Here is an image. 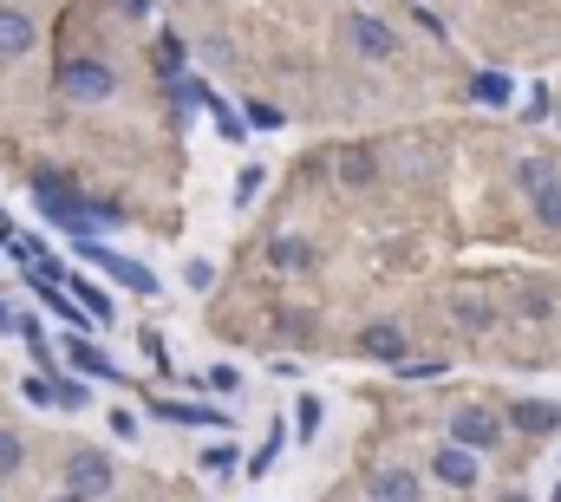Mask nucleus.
Segmentation results:
<instances>
[{
    "mask_svg": "<svg viewBox=\"0 0 561 502\" xmlns=\"http://www.w3.org/2000/svg\"><path fill=\"white\" fill-rule=\"evenodd\" d=\"M59 91H65L72 105H105V98L118 91V72L98 65V59H65V65H59Z\"/></svg>",
    "mask_w": 561,
    "mask_h": 502,
    "instance_id": "nucleus-1",
    "label": "nucleus"
},
{
    "mask_svg": "<svg viewBox=\"0 0 561 502\" xmlns=\"http://www.w3.org/2000/svg\"><path fill=\"white\" fill-rule=\"evenodd\" d=\"M78 255H85V261H98L111 281H124V287H137V294H157L150 268H137V261H124V255H111V248H98V242H78Z\"/></svg>",
    "mask_w": 561,
    "mask_h": 502,
    "instance_id": "nucleus-2",
    "label": "nucleus"
},
{
    "mask_svg": "<svg viewBox=\"0 0 561 502\" xmlns=\"http://www.w3.org/2000/svg\"><path fill=\"white\" fill-rule=\"evenodd\" d=\"M65 483H72V497H105V490H111V464H105V457H98V451H78V457H72V464H65Z\"/></svg>",
    "mask_w": 561,
    "mask_h": 502,
    "instance_id": "nucleus-3",
    "label": "nucleus"
},
{
    "mask_svg": "<svg viewBox=\"0 0 561 502\" xmlns=\"http://www.w3.org/2000/svg\"><path fill=\"white\" fill-rule=\"evenodd\" d=\"M497 438H503V425L490 412H458L451 418V444H464V451H497Z\"/></svg>",
    "mask_w": 561,
    "mask_h": 502,
    "instance_id": "nucleus-4",
    "label": "nucleus"
},
{
    "mask_svg": "<svg viewBox=\"0 0 561 502\" xmlns=\"http://www.w3.org/2000/svg\"><path fill=\"white\" fill-rule=\"evenodd\" d=\"M346 39H353L366 59H392V46H399V39H392V26H386V20H373V13H353V20H346Z\"/></svg>",
    "mask_w": 561,
    "mask_h": 502,
    "instance_id": "nucleus-5",
    "label": "nucleus"
},
{
    "mask_svg": "<svg viewBox=\"0 0 561 502\" xmlns=\"http://www.w3.org/2000/svg\"><path fill=\"white\" fill-rule=\"evenodd\" d=\"M438 483H451V490H471V483H477V451H464V444H444V451H438Z\"/></svg>",
    "mask_w": 561,
    "mask_h": 502,
    "instance_id": "nucleus-6",
    "label": "nucleus"
},
{
    "mask_svg": "<svg viewBox=\"0 0 561 502\" xmlns=\"http://www.w3.org/2000/svg\"><path fill=\"white\" fill-rule=\"evenodd\" d=\"M333 170H340V183H346V189H366V183H373V176H379V157H373V150H366V144H346V150H340V163H333Z\"/></svg>",
    "mask_w": 561,
    "mask_h": 502,
    "instance_id": "nucleus-7",
    "label": "nucleus"
},
{
    "mask_svg": "<svg viewBox=\"0 0 561 502\" xmlns=\"http://www.w3.org/2000/svg\"><path fill=\"white\" fill-rule=\"evenodd\" d=\"M359 346H366L373 359H386V366H399V359H405V333H399L392 320H373V327L359 333Z\"/></svg>",
    "mask_w": 561,
    "mask_h": 502,
    "instance_id": "nucleus-8",
    "label": "nucleus"
},
{
    "mask_svg": "<svg viewBox=\"0 0 561 502\" xmlns=\"http://www.w3.org/2000/svg\"><path fill=\"white\" fill-rule=\"evenodd\" d=\"M516 431H529V438H556L561 431V405H549V399L516 405Z\"/></svg>",
    "mask_w": 561,
    "mask_h": 502,
    "instance_id": "nucleus-9",
    "label": "nucleus"
},
{
    "mask_svg": "<svg viewBox=\"0 0 561 502\" xmlns=\"http://www.w3.org/2000/svg\"><path fill=\"white\" fill-rule=\"evenodd\" d=\"M20 52H33V20L0 7V59H20Z\"/></svg>",
    "mask_w": 561,
    "mask_h": 502,
    "instance_id": "nucleus-10",
    "label": "nucleus"
},
{
    "mask_svg": "<svg viewBox=\"0 0 561 502\" xmlns=\"http://www.w3.org/2000/svg\"><path fill=\"white\" fill-rule=\"evenodd\" d=\"M373 502H418V477H412V470H386V477H373Z\"/></svg>",
    "mask_w": 561,
    "mask_h": 502,
    "instance_id": "nucleus-11",
    "label": "nucleus"
},
{
    "mask_svg": "<svg viewBox=\"0 0 561 502\" xmlns=\"http://www.w3.org/2000/svg\"><path fill=\"white\" fill-rule=\"evenodd\" d=\"M65 359H72L85 379H118V372H111V359H105L98 346H85V340H65Z\"/></svg>",
    "mask_w": 561,
    "mask_h": 502,
    "instance_id": "nucleus-12",
    "label": "nucleus"
},
{
    "mask_svg": "<svg viewBox=\"0 0 561 502\" xmlns=\"http://www.w3.org/2000/svg\"><path fill=\"white\" fill-rule=\"evenodd\" d=\"M516 183H523L529 196H542V189H556V157H523V170H516Z\"/></svg>",
    "mask_w": 561,
    "mask_h": 502,
    "instance_id": "nucleus-13",
    "label": "nucleus"
},
{
    "mask_svg": "<svg viewBox=\"0 0 561 502\" xmlns=\"http://www.w3.org/2000/svg\"><path fill=\"white\" fill-rule=\"evenodd\" d=\"M471 98H477V105H510V72H477Z\"/></svg>",
    "mask_w": 561,
    "mask_h": 502,
    "instance_id": "nucleus-14",
    "label": "nucleus"
},
{
    "mask_svg": "<svg viewBox=\"0 0 561 502\" xmlns=\"http://www.w3.org/2000/svg\"><path fill=\"white\" fill-rule=\"evenodd\" d=\"M163 418H170V425H229V412H209V405H176V399L163 405Z\"/></svg>",
    "mask_w": 561,
    "mask_h": 502,
    "instance_id": "nucleus-15",
    "label": "nucleus"
},
{
    "mask_svg": "<svg viewBox=\"0 0 561 502\" xmlns=\"http://www.w3.org/2000/svg\"><path fill=\"white\" fill-rule=\"evenodd\" d=\"M307 261H314V248H307V242H294V235H288V242H275V268H288V274H301Z\"/></svg>",
    "mask_w": 561,
    "mask_h": 502,
    "instance_id": "nucleus-16",
    "label": "nucleus"
},
{
    "mask_svg": "<svg viewBox=\"0 0 561 502\" xmlns=\"http://www.w3.org/2000/svg\"><path fill=\"white\" fill-rule=\"evenodd\" d=\"M529 203H536V222L561 235V183H556V189H542V196H529Z\"/></svg>",
    "mask_w": 561,
    "mask_h": 502,
    "instance_id": "nucleus-17",
    "label": "nucleus"
},
{
    "mask_svg": "<svg viewBox=\"0 0 561 502\" xmlns=\"http://www.w3.org/2000/svg\"><path fill=\"white\" fill-rule=\"evenodd\" d=\"M294 412H301V418H294V431H301V438H320V418H327V405H320V399H301Z\"/></svg>",
    "mask_w": 561,
    "mask_h": 502,
    "instance_id": "nucleus-18",
    "label": "nucleus"
},
{
    "mask_svg": "<svg viewBox=\"0 0 561 502\" xmlns=\"http://www.w3.org/2000/svg\"><path fill=\"white\" fill-rule=\"evenodd\" d=\"M275 457H281V425H275V431H268V444L248 457V477H268V470H275Z\"/></svg>",
    "mask_w": 561,
    "mask_h": 502,
    "instance_id": "nucleus-19",
    "label": "nucleus"
},
{
    "mask_svg": "<svg viewBox=\"0 0 561 502\" xmlns=\"http://www.w3.org/2000/svg\"><path fill=\"white\" fill-rule=\"evenodd\" d=\"M235 464H242V457H235V444H216V451H203V470H209V477H229Z\"/></svg>",
    "mask_w": 561,
    "mask_h": 502,
    "instance_id": "nucleus-20",
    "label": "nucleus"
},
{
    "mask_svg": "<svg viewBox=\"0 0 561 502\" xmlns=\"http://www.w3.org/2000/svg\"><path fill=\"white\" fill-rule=\"evenodd\" d=\"M20 464H26V451H20V438H13V431H0V477H13Z\"/></svg>",
    "mask_w": 561,
    "mask_h": 502,
    "instance_id": "nucleus-21",
    "label": "nucleus"
},
{
    "mask_svg": "<svg viewBox=\"0 0 561 502\" xmlns=\"http://www.w3.org/2000/svg\"><path fill=\"white\" fill-rule=\"evenodd\" d=\"M458 320H464V327H471V333H477V327H490V320H497V314H490V307H477V301H458Z\"/></svg>",
    "mask_w": 561,
    "mask_h": 502,
    "instance_id": "nucleus-22",
    "label": "nucleus"
},
{
    "mask_svg": "<svg viewBox=\"0 0 561 502\" xmlns=\"http://www.w3.org/2000/svg\"><path fill=\"white\" fill-rule=\"evenodd\" d=\"M157 65H163V72H183V39H163V46H157Z\"/></svg>",
    "mask_w": 561,
    "mask_h": 502,
    "instance_id": "nucleus-23",
    "label": "nucleus"
},
{
    "mask_svg": "<svg viewBox=\"0 0 561 502\" xmlns=\"http://www.w3.org/2000/svg\"><path fill=\"white\" fill-rule=\"evenodd\" d=\"M248 124H255V131H281V111H275V105H248Z\"/></svg>",
    "mask_w": 561,
    "mask_h": 502,
    "instance_id": "nucleus-24",
    "label": "nucleus"
},
{
    "mask_svg": "<svg viewBox=\"0 0 561 502\" xmlns=\"http://www.w3.org/2000/svg\"><path fill=\"white\" fill-rule=\"evenodd\" d=\"M556 111V98L549 91H529V105H523V118H549Z\"/></svg>",
    "mask_w": 561,
    "mask_h": 502,
    "instance_id": "nucleus-25",
    "label": "nucleus"
},
{
    "mask_svg": "<svg viewBox=\"0 0 561 502\" xmlns=\"http://www.w3.org/2000/svg\"><path fill=\"white\" fill-rule=\"evenodd\" d=\"M209 105H216V98H209ZM216 124H222V137H229V144L242 137V118H229V105H216Z\"/></svg>",
    "mask_w": 561,
    "mask_h": 502,
    "instance_id": "nucleus-26",
    "label": "nucleus"
},
{
    "mask_svg": "<svg viewBox=\"0 0 561 502\" xmlns=\"http://www.w3.org/2000/svg\"><path fill=\"white\" fill-rule=\"evenodd\" d=\"M118 7H124L131 20H144V13H150V0H118Z\"/></svg>",
    "mask_w": 561,
    "mask_h": 502,
    "instance_id": "nucleus-27",
    "label": "nucleus"
},
{
    "mask_svg": "<svg viewBox=\"0 0 561 502\" xmlns=\"http://www.w3.org/2000/svg\"><path fill=\"white\" fill-rule=\"evenodd\" d=\"M0 333H13V307L7 301H0Z\"/></svg>",
    "mask_w": 561,
    "mask_h": 502,
    "instance_id": "nucleus-28",
    "label": "nucleus"
},
{
    "mask_svg": "<svg viewBox=\"0 0 561 502\" xmlns=\"http://www.w3.org/2000/svg\"><path fill=\"white\" fill-rule=\"evenodd\" d=\"M59 502H85V497H72V490H65V497H59Z\"/></svg>",
    "mask_w": 561,
    "mask_h": 502,
    "instance_id": "nucleus-29",
    "label": "nucleus"
},
{
    "mask_svg": "<svg viewBox=\"0 0 561 502\" xmlns=\"http://www.w3.org/2000/svg\"><path fill=\"white\" fill-rule=\"evenodd\" d=\"M503 502H529V497H503Z\"/></svg>",
    "mask_w": 561,
    "mask_h": 502,
    "instance_id": "nucleus-30",
    "label": "nucleus"
}]
</instances>
